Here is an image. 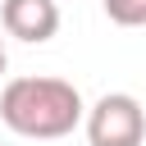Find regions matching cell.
<instances>
[{
  "mask_svg": "<svg viewBox=\"0 0 146 146\" xmlns=\"http://www.w3.org/2000/svg\"><path fill=\"white\" fill-rule=\"evenodd\" d=\"M87 119L82 91L64 78H14L0 91V123L27 141L68 137Z\"/></svg>",
  "mask_w": 146,
  "mask_h": 146,
  "instance_id": "obj_1",
  "label": "cell"
},
{
  "mask_svg": "<svg viewBox=\"0 0 146 146\" xmlns=\"http://www.w3.org/2000/svg\"><path fill=\"white\" fill-rule=\"evenodd\" d=\"M87 141L91 146H141L146 141V110L132 91H105L87 110Z\"/></svg>",
  "mask_w": 146,
  "mask_h": 146,
  "instance_id": "obj_2",
  "label": "cell"
},
{
  "mask_svg": "<svg viewBox=\"0 0 146 146\" xmlns=\"http://www.w3.org/2000/svg\"><path fill=\"white\" fill-rule=\"evenodd\" d=\"M0 27H5V36L41 46L59 32V5L55 0H5L0 5Z\"/></svg>",
  "mask_w": 146,
  "mask_h": 146,
  "instance_id": "obj_3",
  "label": "cell"
},
{
  "mask_svg": "<svg viewBox=\"0 0 146 146\" xmlns=\"http://www.w3.org/2000/svg\"><path fill=\"white\" fill-rule=\"evenodd\" d=\"M105 18L119 27H146V0H100Z\"/></svg>",
  "mask_w": 146,
  "mask_h": 146,
  "instance_id": "obj_4",
  "label": "cell"
},
{
  "mask_svg": "<svg viewBox=\"0 0 146 146\" xmlns=\"http://www.w3.org/2000/svg\"><path fill=\"white\" fill-rule=\"evenodd\" d=\"M0 32H5V27H0ZM5 68H9V50H5V36H0V73H5Z\"/></svg>",
  "mask_w": 146,
  "mask_h": 146,
  "instance_id": "obj_5",
  "label": "cell"
}]
</instances>
